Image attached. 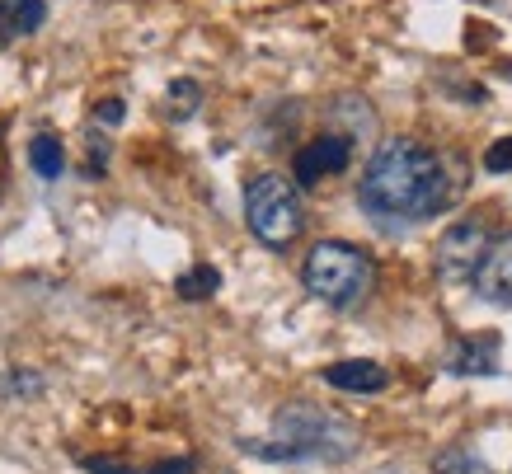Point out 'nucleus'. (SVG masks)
Listing matches in <instances>:
<instances>
[{
    "mask_svg": "<svg viewBox=\"0 0 512 474\" xmlns=\"http://www.w3.org/2000/svg\"><path fill=\"white\" fill-rule=\"evenodd\" d=\"M451 376H494L498 371V338L494 334H470L461 338L447 357Z\"/></svg>",
    "mask_w": 512,
    "mask_h": 474,
    "instance_id": "9",
    "label": "nucleus"
},
{
    "mask_svg": "<svg viewBox=\"0 0 512 474\" xmlns=\"http://www.w3.org/2000/svg\"><path fill=\"white\" fill-rule=\"evenodd\" d=\"M484 169L489 174H512V137H498L489 151H484Z\"/></svg>",
    "mask_w": 512,
    "mask_h": 474,
    "instance_id": "15",
    "label": "nucleus"
},
{
    "mask_svg": "<svg viewBox=\"0 0 512 474\" xmlns=\"http://www.w3.org/2000/svg\"><path fill=\"white\" fill-rule=\"evenodd\" d=\"M29 165L43 174V179H57L66 169V151H62V141L52 137V132H43V137H33L29 141Z\"/></svg>",
    "mask_w": 512,
    "mask_h": 474,
    "instance_id": "11",
    "label": "nucleus"
},
{
    "mask_svg": "<svg viewBox=\"0 0 512 474\" xmlns=\"http://www.w3.org/2000/svg\"><path fill=\"white\" fill-rule=\"evenodd\" d=\"M249 451L268 460H348L357 451V432L315 404H287L278 413V442H249Z\"/></svg>",
    "mask_w": 512,
    "mask_h": 474,
    "instance_id": "2",
    "label": "nucleus"
},
{
    "mask_svg": "<svg viewBox=\"0 0 512 474\" xmlns=\"http://www.w3.org/2000/svg\"><path fill=\"white\" fill-rule=\"evenodd\" d=\"M245 221L249 235L268 249H287L306 226V212H301V188L287 179V174H259L249 179L245 188Z\"/></svg>",
    "mask_w": 512,
    "mask_h": 474,
    "instance_id": "4",
    "label": "nucleus"
},
{
    "mask_svg": "<svg viewBox=\"0 0 512 474\" xmlns=\"http://www.w3.org/2000/svg\"><path fill=\"white\" fill-rule=\"evenodd\" d=\"M433 474H494V470H489L470 446H447V451L433 460Z\"/></svg>",
    "mask_w": 512,
    "mask_h": 474,
    "instance_id": "13",
    "label": "nucleus"
},
{
    "mask_svg": "<svg viewBox=\"0 0 512 474\" xmlns=\"http://www.w3.org/2000/svg\"><path fill=\"white\" fill-rule=\"evenodd\" d=\"M301 282L315 301H325L334 310L362 306L376 287V259L367 249L348 245V240H320L311 245L306 263H301Z\"/></svg>",
    "mask_w": 512,
    "mask_h": 474,
    "instance_id": "3",
    "label": "nucleus"
},
{
    "mask_svg": "<svg viewBox=\"0 0 512 474\" xmlns=\"http://www.w3.org/2000/svg\"><path fill=\"white\" fill-rule=\"evenodd\" d=\"M362 212L381 221V226H414V221H433L451 202L447 165L433 146L414 137H395L372 155V165L357 184Z\"/></svg>",
    "mask_w": 512,
    "mask_h": 474,
    "instance_id": "1",
    "label": "nucleus"
},
{
    "mask_svg": "<svg viewBox=\"0 0 512 474\" xmlns=\"http://www.w3.org/2000/svg\"><path fill=\"white\" fill-rule=\"evenodd\" d=\"M353 160V137L348 132H320L315 141H306L301 151H296V165H292V184L296 188H315L320 179L329 174H343Z\"/></svg>",
    "mask_w": 512,
    "mask_h": 474,
    "instance_id": "6",
    "label": "nucleus"
},
{
    "mask_svg": "<svg viewBox=\"0 0 512 474\" xmlns=\"http://www.w3.org/2000/svg\"><path fill=\"white\" fill-rule=\"evenodd\" d=\"M47 5L43 0H0V43H15L43 29Z\"/></svg>",
    "mask_w": 512,
    "mask_h": 474,
    "instance_id": "10",
    "label": "nucleus"
},
{
    "mask_svg": "<svg viewBox=\"0 0 512 474\" xmlns=\"http://www.w3.org/2000/svg\"><path fill=\"white\" fill-rule=\"evenodd\" d=\"M217 287H221V273H217V268H207V263H193V268L174 282V291H179L184 301H207Z\"/></svg>",
    "mask_w": 512,
    "mask_h": 474,
    "instance_id": "12",
    "label": "nucleus"
},
{
    "mask_svg": "<svg viewBox=\"0 0 512 474\" xmlns=\"http://www.w3.org/2000/svg\"><path fill=\"white\" fill-rule=\"evenodd\" d=\"M325 381L334 390H348V395H381L390 385L386 367L381 362H367V357H353V362H334L325 367Z\"/></svg>",
    "mask_w": 512,
    "mask_h": 474,
    "instance_id": "8",
    "label": "nucleus"
},
{
    "mask_svg": "<svg viewBox=\"0 0 512 474\" xmlns=\"http://www.w3.org/2000/svg\"><path fill=\"white\" fill-rule=\"evenodd\" d=\"M484 249H489V226L484 221H456L437 240V273L447 282H470L484 259Z\"/></svg>",
    "mask_w": 512,
    "mask_h": 474,
    "instance_id": "5",
    "label": "nucleus"
},
{
    "mask_svg": "<svg viewBox=\"0 0 512 474\" xmlns=\"http://www.w3.org/2000/svg\"><path fill=\"white\" fill-rule=\"evenodd\" d=\"M202 104V90L193 85V80H174L170 94H165V113H170L174 123H184V118H193Z\"/></svg>",
    "mask_w": 512,
    "mask_h": 474,
    "instance_id": "14",
    "label": "nucleus"
},
{
    "mask_svg": "<svg viewBox=\"0 0 512 474\" xmlns=\"http://www.w3.org/2000/svg\"><path fill=\"white\" fill-rule=\"evenodd\" d=\"M85 470L90 474H179L188 465H174V470H127V465H113V460H85Z\"/></svg>",
    "mask_w": 512,
    "mask_h": 474,
    "instance_id": "16",
    "label": "nucleus"
},
{
    "mask_svg": "<svg viewBox=\"0 0 512 474\" xmlns=\"http://www.w3.org/2000/svg\"><path fill=\"white\" fill-rule=\"evenodd\" d=\"M470 282H475V291H480L489 306H512V230L489 240V249H484V259Z\"/></svg>",
    "mask_w": 512,
    "mask_h": 474,
    "instance_id": "7",
    "label": "nucleus"
},
{
    "mask_svg": "<svg viewBox=\"0 0 512 474\" xmlns=\"http://www.w3.org/2000/svg\"><path fill=\"white\" fill-rule=\"evenodd\" d=\"M94 118H99V123H109V127H118V123H123V118H127V104H123V99H104Z\"/></svg>",
    "mask_w": 512,
    "mask_h": 474,
    "instance_id": "17",
    "label": "nucleus"
}]
</instances>
